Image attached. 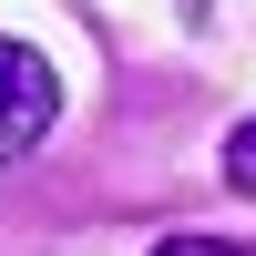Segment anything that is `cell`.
Listing matches in <instances>:
<instances>
[{
  "mask_svg": "<svg viewBox=\"0 0 256 256\" xmlns=\"http://www.w3.org/2000/svg\"><path fill=\"white\" fill-rule=\"evenodd\" d=\"M52 123H62V72H52V52H31V41L0 31V164H20Z\"/></svg>",
  "mask_w": 256,
  "mask_h": 256,
  "instance_id": "obj_1",
  "label": "cell"
},
{
  "mask_svg": "<svg viewBox=\"0 0 256 256\" xmlns=\"http://www.w3.org/2000/svg\"><path fill=\"white\" fill-rule=\"evenodd\" d=\"M216 174H226V195H246V205H256V113L236 123V134H226V154H216Z\"/></svg>",
  "mask_w": 256,
  "mask_h": 256,
  "instance_id": "obj_2",
  "label": "cell"
},
{
  "mask_svg": "<svg viewBox=\"0 0 256 256\" xmlns=\"http://www.w3.org/2000/svg\"><path fill=\"white\" fill-rule=\"evenodd\" d=\"M154 256H256V246H226V236H164Z\"/></svg>",
  "mask_w": 256,
  "mask_h": 256,
  "instance_id": "obj_3",
  "label": "cell"
}]
</instances>
